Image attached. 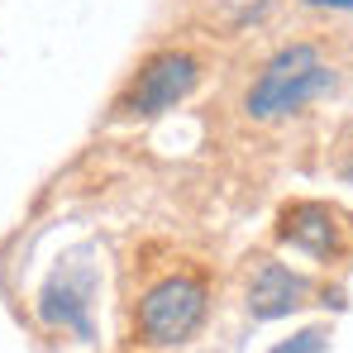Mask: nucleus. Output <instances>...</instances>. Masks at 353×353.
<instances>
[{
  "label": "nucleus",
  "mask_w": 353,
  "mask_h": 353,
  "mask_svg": "<svg viewBox=\"0 0 353 353\" xmlns=\"http://www.w3.org/2000/svg\"><path fill=\"white\" fill-rule=\"evenodd\" d=\"M215 310V282L201 263H172L163 272H153L139 296L129 301V349L139 353H168L186 349L191 339H201V330L210 325Z\"/></svg>",
  "instance_id": "obj_1"
},
{
  "label": "nucleus",
  "mask_w": 353,
  "mask_h": 353,
  "mask_svg": "<svg viewBox=\"0 0 353 353\" xmlns=\"http://www.w3.org/2000/svg\"><path fill=\"white\" fill-rule=\"evenodd\" d=\"M334 81H339V72L325 62L315 43H282L243 86L239 110L253 124H277V119H292L296 110L315 105L320 96H330Z\"/></svg>",
  "instance_id": "obj_2"
},
{
  "label": "nucleus",
  "mask_w": 353,
  "mask_h": 353,
  "mask_svg": "<svg viewBox=\"0 0 353 353\" xmlns=\"http://www.w3.org/2000/svg\"><path fill=\"white\" fill-rule=\"evenodd\" d=\"M201 72H205V62L191 48H163V53L139 62V72L119 86L110 110H115V119H158L176 110L201 86Z\"/></svg>",
  "instance_id": "obj_3"
},
{
  "label": "nucleus",
  "mask_w": 353,
  "mask_h": 353,
  "mask_svg": "<svg viewBox=\"0 0 353 353\" xmlns=\"http://www.w3.org/2000/svg\"><path fill=\"white\" fill-rule=\"evenodd\" d=\"M96 292H101V277L91 263H62L39 292V320L53 334L91 344L96 339Z\"/></svg>",
  "instance_id": "obj_4"
},
{
  "label": "nucleus",
  "mask_w": 353,
  "mask_h": 353,
  "mask_svg": "<svg viewBox=\"0 0 353 353\" xmlns=\"http://www.w3.org/2000/svg\"><path fill=\"white\" fill-rule=\"evenodd\" d=\"M277 243L292 248V253H305L310 263L330 268V263H344L349 258V225L334 205L325 201H287L277 210Z\"/></svg>",
  "instance_id": "obj_5"
},
{
  "label": "nucleus",
  "mask_w": 353,
  "mask_h": 353,
  "mask_svg": "<svg viewBox=\"0 0 353 353\" xmlns=\"http://www.w3.org/2000/svg\"><path fill=\"white\" fill-rule=\"evenodd\" d=\"M315 296H320V287L305 272L277 263L272 253H253L248 258V272H243V310H248V320H258V325L287 320L296 310L315 305Z\"/></svg>",
  "instance_id": "obj_6"
},
{
  "label": "nucleus",
  "mask_w": 353,
  "mask_h": 353,
  "mask_svg": "<svg viewBox=\"0 0 353 353\" xmlns=\"http://www.w3.org/2000/svg\"><path fill=\"white\" fill-rule=\"evenodd\" d=\"M330 325H305V330H296L292 339H282V344H272L268 353H325L330 349Z\"/></svg>",
  "instance_id": "obj_7"
},
{
  "label": "nucleus",
  "mask_w": 353,
  "mask_h": 353,
  "mask_svg": "<svg viewBox=\"0 0 353 353\" xmlns=\"http://www.w3.org/2000/svg\"><path fill=\"white\" fill-rule=\"evenodd\" d=\"M305 5H320V10H349L353 14V0H305Z\"/></svg>",
  "instance_id": "obj_8"
},
{
  "label": "nucleus",
  "mask_w": 353,
  "mask_h": 353,
  "mask_svg": "<svg viewBox=\"0 0 353 353\" xmlns=\"http://www.w3.org/2000/svg\"><path fill=\"white\" fill-rule=\"evenodd\" d=\"M129 353H139V349H129Z\"/></svg>",
  "instance_id": "obj_9"
}]
</instances>
